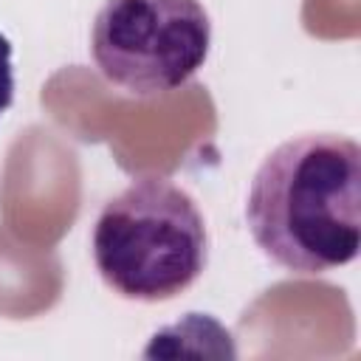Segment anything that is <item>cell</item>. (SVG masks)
<instances>
[{"label":"cell","instance_id":"1","mask_svg":"<svg viewBox=\"0 0 361 361\" xmlns=\"http://www.w3.org/2000/svg\"><path fill=\"white\" fill-rule=\"evenodd\" d=\"M245 220L259 251L293 274H327L361 245V149L336 133L279 144L257 169Z\"/></svg>","mask_w":361,"mask_h":361},{"label":"cell","instance_id":"4","mask_svg":"<svg viewBox=\"0 0 361 361\" xmlns=\"http://www.w3.org/2000/svg\"><path fill=\"white\" fill-rule=\"evenodd\" d=\"M14 99V68H11V42L0 34V116Z\"/></svg>","mask_w":361,"mask_h":361},{"label":"cell","instance_id":"3","mask_svg":"<svg viewBox=\"0 0 361 361\" xmlns=\"http://www.w3.org/2000/svg\"><path fill=\"white\" fill-rule=\"evenodd\" d=\"M209 45L200 0H104L90 31L99 73L144 99L180 90L203 68Z\"/></svg>","mask_w":361,"mask_h":361},{"label":"cell","instance_id":"2","mask_svg":"<svg viewBox=\"0 0 361 361\" xmlns=\"http://www.w3.org/2000/svg\"><path fill=\"white\" fill-rule=\"evenodd\" d=\"M93 262L124 299H175L209 262L206 220L195 197L172 180L138 178L99 212Z\"/></svg>","mask_w":361,"mask_h":361}]
</instances>
